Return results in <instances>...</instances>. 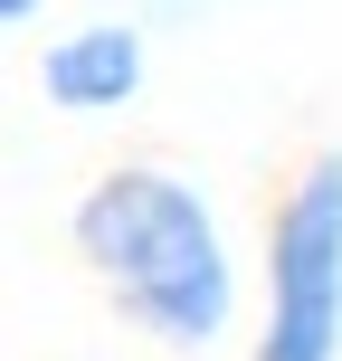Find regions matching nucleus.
<instances>
[{
	"label": "nucleus",
	"mask_w": 342,
	"mask_h": 361,
	"mask_svg": "<svg viewBox=\"0 0 342 361\" xmlns=\"http://www.w3.org/2000/svg\"><path fill=\"white\" fill-rule=\"evenodd\" d=\"M67 247L152 352H219L238 324V257L181 162H105L67 209Z\"/></svg>",
	"instance_id": "f257e3e1"
},
{
	"label": "nucleus",
	"mask_w": 342,
	"mask_h": 361,
	"mask_svg": "<svg viewBox=\"0 0 342 361\" xmlns=\"http://www.w3.org/2000/svg\"><path fill=\"white\" fill-rule=\"evenodd\" d=\"M248 361H342V143H314L267 209Z\"/></svg>",
	"instance_id": "f03ea898"
},
{
	"label": "nucleus",
	"mask_w": 342,
	"mask_h": 361,
	"mask_svg": "<svg viewBox=\"0 0 342 361\" xmlns=\"http://www.w3.org/2000/svg\"><path fill=\"white\" fill-rule=\"evenodd\" d=\"M152 86V38L133 19H76L38 48V105L48 114H76V124H105L124 114L133 95Z\"/></svg>",
	"instance_id": "7ed1b4c3"
},
{
	"label": "nucleus",
	"mask_w": 342,
	"mask_h": 361,
	"mask_svg": "<svg viewBox=\"0 0 342 361\" xmlns=\"http://www.w3.org/2000/svg\"><path fill=\"white\" fill-rule=\"evenodd\" d=\"M38 10H48V0H0V19H10V29H29Z\"/></svg>",
	"instance_id": "20e7f679"
}]
</instances>
